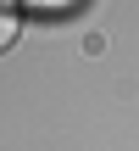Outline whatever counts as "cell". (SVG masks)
Listing matches in <instances>:
<instances>
[{"instance_id": "1", "label": "cell", "mask_w": 139, "mask_h": 151, "mask_svg": "<svg viewBox=\"0 0 139 151\" xmlns=\"http://www.w3.org/2000/svg\"><path fill=\"white\" fill-rule=\"evenodd\" d=\"M17 34H22V28H17V11L0 0V50H11V45H17Z\"/></svg>"}]
</instances>
